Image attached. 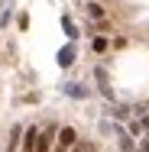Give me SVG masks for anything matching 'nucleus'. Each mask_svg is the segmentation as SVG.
<instances>
[{
    "label": "nucleus",
    "instance_id": "obj_1",
    "mask_svg": "<svg viewBox=\"0 0 149 152\" xmlns=\"http://www.w3.org/2000/svg\"><path fill=\"white\" fill-rule=\"evenodd\" d=\"M52 136H55V126L42 129V133H39V139H36V152H49V146H52Z\"/></svg>",
    "mask_w": 149,
    "mask_h": 152
},
{
    "label": "nucleus",
    "instance_id": "obj_2",
    "mask_svg": "<svg viewBox=\"0 0 149 152\" xmlns=\"http://www.w3.org/2000/svg\"><path fill=\"white\" fill-rule=\"evenodd\" d=\"M65 94L81 100V97H88V88H84V84H78V81H68V84H65Z\"/></svg>",
    "mask_w": 149,
    "mask_h": 152
},
{
    "label": "nucleus",
    "instance_id": "obj_3",
    "mask_svg": "<svg viewBox=\"0 0 149 152\" xmlns=\"http://www.w3.org/2000/svg\"><path fill=\"white\" fill-rule=\"evenodd\" d=\"M75 139H78V133H75L71 126H65V129H59V142H62V146H65V149H68V146H71Z\"/></svg>",
    "mask_w": 149,
    "mask_h": 152
},
{
    "label": "nucleus",
    "instance_id": "obj_4",
    "mask_svg": "<svg viewBox=\"0 0 149 152\" xmlns=\"http://www.w3.org/2000/svg\"><path fill=\"white\" fill-rule=\"evenodd\" d=\"M71 61H75V45H65V49L59 52V65H62V68H68Z\"/></svg>",
    "mask_w": 149,
    "mask_h": 152
},
{
    "label": "nucleus",
    "instance_id": "obj_5",
    "mask_svg": "<svg viewBox=\"0 0 149 152\" xmlns=\"http://www.w3.org/2000/svg\"><path fill=\"white\" fill-rule=\"evenodd\" d=\"M120 149H123V152H133V136L120 133Z\"/></svg>",
    "mask_w": 149,
    "mask_h": 152
},
{
    "label": "nucleus",
    "instance_id": "obj_6",
    "mask_svg": "<svg viewBox=\"0 0 149 152\" xmlns=\"http://www.w3.org/2000/svg\"><path fill=\"white\" fill-rule=\"evenodd\" d=\"M62 26H65V32H68V39H78V29H75V23H71L68 16L62 20Z\"/></svg>",
    "mask_w": 149,
    "mask_h": 152
},
{
    "label": "nucleus",
    "instance_id": "obj_7",
    "mask_svg": "<svg viewBox=\"0 0 149 152\" xmlns=\"http://www.w3.org/2000/svg\"><path fill=\"white\" fill-rule=\"evenodd\" d=\"M71 152H94L91 142H71Z\"/></svg>",
    "mask_w": 149,
    "mask_h": 152
},
{
    "label": "nucleus",
    "instance_id": "obj_8",
    "mask_svg": "<svg viewBox=\"0 0 149 152\" xmlns=\"http://www.w3.org/2000/svg\"><path fill=\"white\" fill-rule=\"evenodd\" d=\"M88 13L94 16V20H101V16H104V10H101V3H88Z\"/></svg>",
    "mask_w": 149,
    "mask_h": 152
},
{
    "label": "nucleus",
    "instance_id": "obj_9",
    "mask_svg": "<svg viewBox=\"0 0 149 152\" xmlns=\"http://www.w3.org/2000/svg\"><path fill=\"white\" fill-rule=\"evenodd\" d=\"M110 113H114V117H117V120H126V117H130V107H114V110H110Z\"/></svg>",
    "mask_w": 149,
    "mask_h": 152
},
{
    "label": "nucleus",
    "instance_id": "obj_10",
    "mask_svg": "<svg viewBox=\"0 0 149 152\" xmlns=\"http://www.w3.org/2000/svg\"><path fill=\"white\" fill-rule=\"evenodd\" d=\"M130 133H133V136H139V133H143V123L133 120V123H130Z\"/></svg>",
    "mask_w": 149,
    "mask_h": 152
},
{
    "label": "nucleus",
    "instance_id": "obj_11",
    "mask_svg": "<svg viewBox=\"0 0 149 152\" xmlns=\"http://www.w3.org/2000/svg\"><path fill=\"white\" fill-rule=\"evenodd\" d=\"M107 49V39H94V52H104Z\"/></svg>",
    "mask_w": 149,
    "mask_h": 152
},
{
    "label": "nucleus",
    "instance_id": "obj_12",
    "mask_svg": "<svg viewBox=\"0 0 149 152\" xmlns=\"http://www.w3.org/2000/svg\"><path fill=\"white\" fill-rule=\"evenodd\" d=\"M55 152H65V146H62V142H59V149H55Z\"/></svg>",
    "mask_w": 149,
    "mask_h": 152
}]
</instances>
